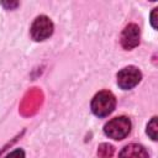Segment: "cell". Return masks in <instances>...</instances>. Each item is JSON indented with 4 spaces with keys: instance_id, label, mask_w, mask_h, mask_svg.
I'll use <instances>...</instances> for the list:
<instances>
[{
    "instance_id": "6da1fadb",
    "label": "cell",
    "mask_w": 158,
    "mask_h": 158,
    "mask_svg": "<svg viewBox=\"0 0 158 158\" xmlns=\"http://www.w3.org/2000/svg\"><path fill=\"white\" fill-rule=\"evenodd\" d=\"M116 106V99L110 91H100L98 93L91 101V110L99 117H105L110 115Z\"/></svg>"
},
{
    "instance_id": "7a4b0ae2",
    "label": "cell",
    "mask_w": 158,
    "mask_h": 158,
    "mask_svg": "<svg viewBox=\"0 0 158 158\" xmlns=\"http://www.w3.org/2000/svg\"><path fill=\"white\" fill-rule=\"evenodd\" d=\"M130 131H131V121L125 116L112 118L104 127L105 135L112 139H123L130 133Z\"/></svg>"
},
{
    "instance_id": "3957f363",
    "label": "cell",
    "mask_w": 158,
    "mask_h": 158,
    "mask_svg": "<svg viewBox=\"0 0 158 158\" xmlns=\"http://www.w3.org/2000/svg\"><path fill=\"white\" fill-rule=\"evenodd\" d=\"M31 37L35 41H43L53 32V23L47 16H38L31 26Z\"/></svg>"
},
{
    "instance_id": "277c9868",
    "label": "cell",
    "mask_w": 158,
    "mask_h": 158,
    "mask_svg": "<svg viewBox=\"0 0 158 158\" xmlns=\"http://www.w3.org/2000/svg\"><path fill=\"white\" fill-rule=\"evenodd\" d=\"M142 78L141 72L136 68V67H126L123 69H121L117 74V84L121 89L123 90H128L135 88L139 80Z\"/></svg>"
},
{
    "instance_id": "5b68a950",
    "label": "cell",
    "mask_w": 158,
    "mask_h": 158,
    "mask_svg": "<svg viewBox=\"0 0 158 158\" xmlns=\"http://www.w3.org/2000/svg\"><path fill=\"white\" fill-rule=\"evenodd\" d=\"M139 43V27L135 23H130L125 27L121 35V44L125 49H132Z\"/></svg>"
},
{
    "instance_id": "8992f818",
    "label": "cell",
    "mask_w": 158,
    "mask_h": 158,
    "mask_svg": "<svg viewBox=\"0 0 158 158\" xmlns=\"http://www.w3.org/2000/svg\"><path fill=\"white\" fill-rule=\"evenodd\" d=\"M118 158H148V152L141 144H127L120 152Z\"/></svg>"
},
{
    "instance_id": "52a82bcc",
    "label": "cell",
    "mask_w": 158,
    "mask_h": 158,
    "mask_svg": "<svg viewBox=\"0 0 158 158\" xmlns=\"http://www.w3.org/2000/svg\"><path fill=\"white\" fill-rule=\"evenodd\" d=\"M98 154L100 158H111L114 154V147L109 143H102L99 146Z\"/></svg>"
},
{
    "instance_id": "ba28073f",
    "label": "cell",
    "mask_w": 158,
    "mask_h": 158,
    "mask_svg": "<svg viewBox=\"0 0 158 158\" xmlns=\"http://www.w3.org/2000/svg\"><path fill=\"white\" fill-rule=\"evenodd\" d=\"M157 131H158V128H157V117H153L147 125V133L153 141L157 139Z\"/></svg>"
},
{
    "instance_id": "9c48e42d",
    "label": "cell",
    "mask_w": 158,
    "mask_h": 158,
    "mask_svg": "<svg viewBox=\"0 0 158 158\" xmlns=\"http://www.w3.org/2000/svg\"><path fill=\"white\" fill-rule=\"evenodd\" d=\"M5 158H25V153H23V151H22V149L17 148V149H15V151L10 152Z\"/></svg>"
},
{
    "instance_id": "30bf717a",
    "label": "cell",
    "mask_w": 158,
    "mask_h": 158,
    "mask_svg": "<svg viewBox=\"0 0 158 158\" xmlns=\"http://www.w3.org/2000/svg\"><path fill=\"white\" fill-rule=\"evenodd\" d=\"M157 10H158V9H154V10H153V12H152V15H151V22H152V26H153L154 28H157V20H156Z\"/></svg>"
}]
</instances>
